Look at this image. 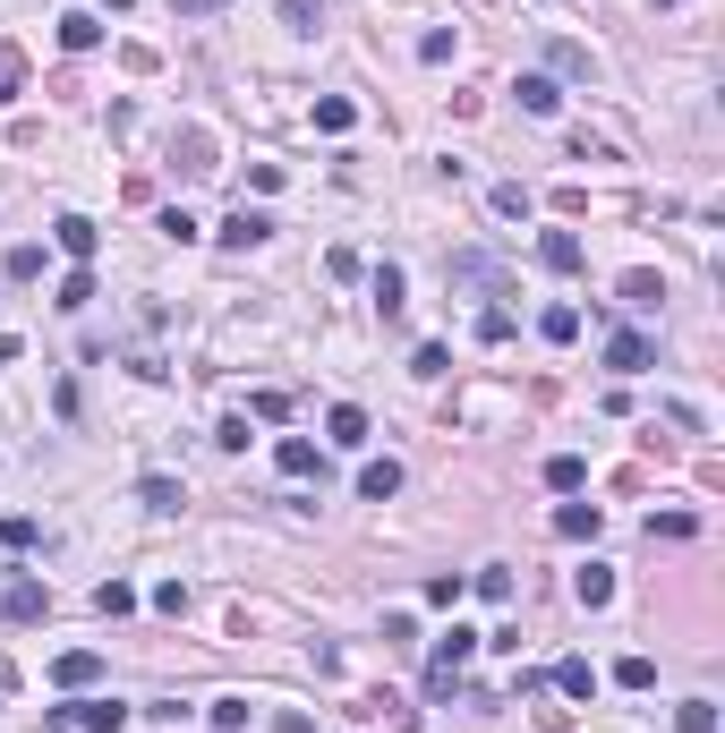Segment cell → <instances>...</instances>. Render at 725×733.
<instances>
[{"instance_id": "obj_1", "label": "cell", "mask_w": 725, "mask_h": 733, "mask_svg": "<svg viewBox=\"0 0 725 733\" xmlns=\"http://www.w3.org/2000/svg\"><path fill=\"white\" fill-rule=\"evenodd\" d=\"M469 648H478V632H453L435 639V657H428V700H453V682H462V666H469Z\"/></svg>"}, {"instance_id": "obj_2", "label": "cell", "mask_w": 725, "mask_h": 733, "mask_svg": "<svg viewBox=\"0 0 725 733\" xmlns=\"http://www.w3.org/2000/svg\"><path fill=\"white\" fill-rule=\"evenodd\" d=\"M43 725H68V733H120L129 708L120 700H68V708H43Z\"/></svg>"}, {"instance_id": "obj_3", "label": "cell", "mask_w": 725, "mask_h": 733, "mask_svg": "<svg viewBox=\"0 0 725 733\" xmlns=\"http://www.w3.org/2000/svg\"><path fill=\"white\" fill-rule=\"evenodd\" d=\"M649 358H658V342H649V333H606V367H615V376H649Z\"/></svg>"}, {"instance_id": "obj_4", "label": "cell", "mask_w": 725, "mask_h": 733, "mask_svg": "<svg viewBox=\"0 0 725 733\" xmlns=\"http://www.w3.org/2000/svg\"><path fill=\"white\" fill-rule=\"evenodd\" d=\"M0 614H9V623H43V614H52V589H43L34 572H18V580H9V597H0Z\"/></svg>"}, {"instance_id": "obj_5", "label": "cell", "mask_w": 725, "mask_h": 733, "mask_svg": "<svg viewBox=\"0 0 725 733\" xmlns=\"http://www.w3.org/2000/svg\"><path fill=\"white\" fill-rule=\"evenodd\" d=\"M223 248H264L273 239V214H257V205H239V214H223V230H214Z\"/></svg>"}, {"instance_id": "obj_6", "label": "cell", "mask_w": 725, "mask_h": 733, "mask_svg": "<svg viewBox=\"0 0 725 733\" xmlns=\"http://www.w3.org/2000/svg\"><path fill=\"white\" fill-rule=\"evenodd\" d=\"M453 282H462V290H504V265L478 256V248H462V256H453Z\"/></svg>"}, {"instance_id": "obj_7", "label": "cell", "mask_w": 725, "mask_h": 733, "mask_svg": "<svg viewBox=\"0 0 725 733\" xmlns=\"http://www.w3.org/2000/svg\"><path fill=\"white\" fill-rule=\"evenodd\" d=\"M52 239H61V256H77V265H86V256L102 248V230L86 223V214H61V223H52Z\"/></svg>"}, {"instance_id": "obj_8", "label": "cell", "mask_w": 725, "mask_h": 733, "mask_svg": "<svg viewBox=\"0 0 725 733\" xmlns=\"http://www.w3.org/2000/svg\"><path fill=\"white\" fill-rule=\"evenodd\" d=\"M538 265L547 273H581V239L572 230H538Z\"/></svg>"}, {"instance_id": "obj_9", "label": "cell", "mask_w": 725, "mask_h": 733, "mask_svg": "<svg viewBox=\"0 0 725 733\" xmlns=\"http://www.w3.org/2000/svg\"><path fill=\"white\" fill-rule=\"evenodd\" d=\"M273 470H282V478H316L325 461H316V444H307V435H282V444H273Z\"/></svg>"}, {"instance_id": "obj_10", "label": "cell", "mask_w": 725, "mask_h": 733, "mask_svg": "<svg viewBox=\"0 0 725 733\" xmlns=\"http://www.w3.org/2000/svg\"><path fill=\"white\" fill-rule=\"evenodd\" d=\"M171 162H180L188 180H205V171H214V137H205V128H180V145H171Z\"/></svg>"}, {"instance_id": "obj_11", "label": "cell", "mask_w": 725, "mask_h": 733, "mask_svg": "<svg viewBox=\"0 0 725 733\" xmlns=\"http://www.w3.org/2000/svg\"><path fill=\"white\" fill-rule=\"evenodd\" d=\"M572 597H581V606H615V572H606V563H581V572H572Z\"/></svg>"}, {"instance_id": "obj_12", "label": "cell", "mask_w": 725, "mask_h": 733, "mask_svg": "<svg viewBox=\"0 0 725 733\" xmlns=\"http://www.w3.org/2000/svg\"><path fill=\"white\" fill-rule=\"evenodd\" d=\"M95 673H102V657H95V648H68V657H52V682H61V691H86Z\"/></svg>"}, {"instance_id": "obj_13", "label": "cell", "mask_w": 725, "mask_h": 733, "mask_svg": "<svg viewBox=\"0 0 725 733\" xmlns=\"http://www.w3.org/2000/svg\"><path fill=\"white\" fill-rule=\"evenodd\" d=\"M325 435H333V444H342V452H359V444H367V410H359V401H333Z\"/></svg>"}, {"instance_id": "obj_14", "label": "cell", "mask_w": 725, "mask_h": 733, "mask_svg": "<svg viewBox=\"0 0 725 733\" xmlns=\"http://www.w3.org/2000/svg\"><path fill=\"white\" fill-rule=\"evenodd\" d=\"M547 68H555V77H597L589 43H572V34H555V43H547Z\"/></svg>"}, {"instance_id": "obj_15", "label": "cell", "mask_w": 725, "mask_h": 733, "mask_svg": "<svg viewBox=\"0 0 725 733\" xmlns=\"http://www.w3.org/2000/svg\"><path fill=\"white\" fill-rule=\"evenodd\" d=\"M512 95H521V111H529V120H555L563 86H555V77H521V86H512Z\"/></svg>"}, {"instance_id": "obj_16", "label": "cell", "mask_w": 725, "mask_h": 733, "mask_svg": "<svg viewBox=\"0 0 725 733\" xmlns=\"http://www.w3.org/2000/svg\"><path fill=\"white\" fill-rule=\"evenodd\" d=\"M95 43H102V18L95 9H68L61 18V52H95Z\"/></svg>"}, {"instance_id": "obj_17", "label": "cell", "mask_w": 725, "mask_h": 733, "mask_svg": "<svg viewBox=\"0 0 725 733\" xmlns=\"http://www.w3.org/2000/svg\"><path fill=\"white\" fill-rule=\"evenodd\" d=\"M359 495H367V504H393V495H401V461H367Z\"/></svg>"}, {"instance_id": "obj_18", "label": "cell", "mask_w": 725, "mask_h": 733, "mask_svg": "<svg viewBox=\"0 0 725 733\" xmlns=\"http://www.w3.org/2000/svg\"><path fill=\"white\" fill-rule=\"evenodd\" d=\"M547 486H555V495H581V486H589V461H581V452H555V461H547Z\"/></svg>"}, {"instance_id": "obj_19", "label": "cell", "mask_w": 725, "mask_h": 733, "mask_svg": "<svg viewBox=\"0 0 725 733\" xmlns=\"http://www.w3.org/2000/svg\"><path fill=\"white\" fill-rule=\"evenodd\" d=\"M538 333H547V342H581V308H572V299H555V308H547V316H538Z\"/></svg>"}, {"instance_id": "obj_20", "label": "cell", "mask_w": 725, "mask_h": 733, "mask_svg": "<svg viewBox=\"0 0 725 733\" xmlns=\"http://www.w3.org/2000/svg\"><path fill=\"white\" fill-rule=\"evenodd\" d=\"M597 529H606V511H597V504H563L555 511V538H597Z\"/></svg>"}, {"instance_id": "obj_21", "label": "cell", "mask_w": 725, "mask_h": 733, "mask_svg": "<svg viewBox=\"0 0 725 733\" xmlns=\"http://www.w3.org/2000/svg\"><path fill=\"white\" fill-rule=\"evenodd\" d=\"M555 691H563V700H589V691H597L589 657H563V666H555Z\"/></svg>"}, {"instance_id": "obj_22", "label": "cell", "mask_w": 725, "mask_h": 733, "mask_svg": "<svg viewBox=\"0 0 725 733\" xmlns=\"http://www.w3.org/2000/svg\"><path fill=\"white\" fill-rule=\"evenodd\" d=\"M469 589H478L487 606H512V572H504V563H478V572H469Z\"/></svg>"}, {"instance_id": "obj_23", "label": "cell", "mask_w": 725, "mask_h": 733, "mask_svg": "<svg viewBox=\"0 0 725 733\" xmlns=\"http://www.w3.org/2000/svg\"><path fill=\"white\" fill-rule=\"evenodd\" d=\"M350 120H359V103H350V95H325V103H316V128H325V137H350Z\"/></svg>"}, {"instance_id": "obj_24", "label": "cell", "mask_w": 725, "mask_h": 733, "mask_svg": "<svg viewBox=\"0 0 725 733\" xmlns=\"http://www.w3.org/2000/svg\"><path fill=\"white\" fill-rule=\"evenodd\" d=\"M95 614H111V623L137 614V589H129V580H102V589H95Z\"/></svg>"}, {"instance_id": "obj_25", "label": "cell", "mask_w": 725, "mask_h": 733, "mask_svg": "<svg viewBox=\"0 0 725 733\" xmlns=\"http://www.w3.org/2000/svg\"><path fill=\"white\" fill-rule=\"evenodd\" d=\"M674 733H717V700H683L674 708Z\"/></svg>"}, {"instance_id": "obj_26", "label": "cell", "mask_w": 725, "mask_h": 733, "mask_svg": "<svg viewBox=\"0 0 725 733\" xmlns=\"http://www.w3.org/2000/svg\"><path fill=\"white\" fill-rule=\"evenodd\" d=\"M18 86H26V52L0 43V103H18Z\"/></svg>"}, {"instance_id": "obj_27", "label": "cell", "mask_w": 725, "mask_h": 733, "mask_svg": "<svg viewBox=\"0 0 725 733\" xmlns=\"http://www.w3.org/2000/svg\"><path fill=\"white\" fill-rule=\"evenodd\" d=\"M282 26H291V34H316V26H325V0H282Z\"/></svg>"}, {"instance_id": "obj_28", "label": "cell", "mask_w": 725, "mask_h": 733, "mask_svg": "<svg viewBox=\"0 0 725 733\" xmlns=\"http://www.w3.org/2000/svg\"><path fill=\"white\" fill-rule=\"evenodd\" d=\"M401 290H410L401 265H376V308H385V316H401Z\"/></svg>"}, {"instance_id": "obj_29", "label": "cell", "mask_w": 725, "mask_h": 733, "mask_svg": "<svg viewBox=\"0 0 725 733\" xmlns=\"http://www.w3.org/2000/svg\"><path fill=\"white\" fill-rule=\"evenodd\" d=\"M658 299H666L658 273H624V308H658Z\"/></svg>"}, {"instance_id": "obj_30", "label": "cell", "mask_w": 725, "mask_h": 733, "mask_svg": "<svg viewBox=\"0 0 725 733\" xmlns=\"http://www.w3.org/2000/svg\"><path fill=\"white\" fill-rule=\"evenodd\" d=\"M137 504H145V511H180V486H171V478H137Z\"/></svg>"}, {"instance_id": "obj_31", "label": "cell", "mask_w": 725, "mask_h": 733, "mask_svg": "<svg viewBox=\"0 0 725 733\" xmlns=\"http://www.w3.org/2000/svg\"><path fill=\"white\" fill-rule=\"evenodd\" d=\"M692 529H700L692 511H649V538H674V546H683V538H692Z\"/></svg>"}, {"instance_id": "obj_32", "label": "cell", "mask_w": 725, "mask_h": 733, "mask_svg": "<svg viewBox=\"0 0 725 733\" xmlns=\"http://www.w3.org/2000/svg\"><path fill=\"white\" fill-rule=\"evenodd\" d=\"M34 538H43V529H34L26 511H9V520H0V546H9V554H26V546H34Z\"/></svg>"}, {"instance_id": "obj_33", "label": "cell", "mask_w": 725, "mask_h": 733, "mask_svg": "<svg viewBox=\"0 0 725 733\" xmlns=\"http://www.w3.org/2000/svg\"><path fill=\"white\" fill-rule=\"evenodd\" d=\"M205 716H214V725H223V733H239V725H248V700H239V691H223V700L205 708Z\"/></svg>"}, {"instance_id": "obj_34", "label": "cell", "mask_w": 725, "mask_h": 733, "mask_svg": "<svg viewBox=\"0 0 725 733\" xmlns=\"http://www.w3.org/2000/svg\"><path fill=\"white\" fill-rule=\"evenodd\" d=\"M462 589H469L462 572H435V580H428V606H462Z\"/></svg>"}, {"instance_id": "obj_35", "label": "cell", "mask_w": 725, "mask_h": 733, "mask_svg": "<svg viewBox=\"0 0 725 733\" xmlns=\"http://www.w3.org/2000/svg\"><path fill=\"white\" fill-rule=\"evenodd\" d=\"M419 61H428V68H444V61H453V26H435V34H419Z\"/></svg>"}, {"instance_id": "obj_36", "label": "cell", "mask_w": 725, "mask_h": 733, "mask_svg": "<svg viewBox=\"0 0 725 733\" xmlns=\"http://www.w3.org/2000/svg\"><path fill=\"white\" fill-rule=\"evenodd\" d=\"M86 299H95V273H86V265H77V273H61V308H86Z\"/></svg>"}, {"instance_id": "obj_37", "label": "cell", "mask_w": 725, "mask_h": 733, "mask_svg": "<svg viewBox=\"0 0 725 733\" xmlns=\"http://www.w3.org/2000/svg\"><path fill=\"white\" fill-rule=\"evenodd\" d=\"M444 367H453V351H444V342H419V358H410V376H444Z\"/></svg>"}, {"instance_id": "obj_38", "label": "cell", "mask_w": 725, "mask_h": 733, "mask_svg": "<svg viewBox=\"0 0 725 733\" xmlns=\"http://www.w3.org/2000/svg\"><path fill=\"white\" fill-rule=\"evenodd\" d=\"M615 682H624V691H649V682H658V666H649V657H624V666H615Z\"/></svg>"}, {"instance_id": "obj_39", "label": "cell", "mask_w": 725, "mask_h": 733, "mask_svg": "<svg viewBox=\"0 0 725 733\" xmlns=\"http://www.w3.org/2000/svg\"><path fill=\"white\" fill-rule=\"evenodd\" d=\"M180 18H214V9H231V0H171Z\"/></svg>"}, {"instance_id": "obj_40", "label": "cell", "mask_w": 725, "mask_h": 733, "mask_svg": "<svg viewBox=\"0 0 725 733\" xmlns=\"http://www.w3.org/2000/svg\"><path fill=\"white\" fill-rule=\"evenodd\" d=\"M102 9H129V0H102Z\"/></svg>"}, {"instance_id": "obj_41", "label": "cell", "mask_w": 725, "mask_h": 733, "mask_svg": "<svg viewBox=\"0 0 725 733\" xmlns=\"http://www.w3.org/2000/svg\"><path fill=\"white\" fill-rule=\"evenodd\" d=\"M658 9H674V0H658Z\"/></svg>"}]
</instances>
